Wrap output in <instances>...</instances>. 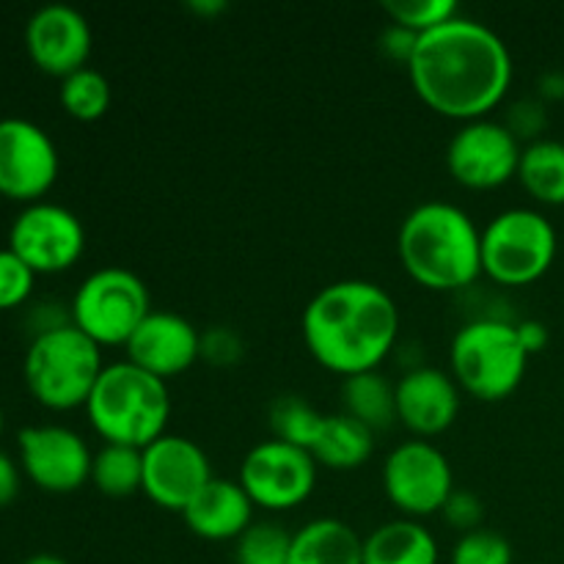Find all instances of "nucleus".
Returning <instances> with one entry per match:
<instances>
[{
	"label": "nucleus",
	"mask_w": 564,
	"mask_h": 564,
	"mask_svg": "<svg viewBox=\"0 0 564 564\" xmlns=\"http://www.w3.org/2000/svg\"><path fill=\"white\" fill-rule=\"evenodd\" d=\"M510 47L485 22L452 17L419 36L408 61V77L427 108L457 121L488 119L512 86Z\"/></svg>",
	"instance_id": "1"
},
{
	"label": "nucleus",
	"mask_w": 564,
	"mask_h": 564,
	"mask_svg": "<svg viewBox=\"0 0 564 564\" xmlns=\"http://www.w3.org/2000/svg\"><path fill=\"white\" fill-rule=\"evenodd\" d=\"M303 341L319 367L350 378L386 361L400 334V308L375 281L345 279L323 286L303 308Z\"/></svg>",
	"instance_id": "2"
},
{
	"label": "nucleus",
	"mask_w": 564,
	"mask_h": 564,
	"mask_svg": "<svg viewBox=\"0 0 564 564\" xmlns=\"http://www.w3.org/2000/svg\"><path fill=\"white\" fill-rule=\"evenodd\" d=\"M397 253L416 284L455 292L482 273V231L457 204L424 202L402 220Z\"/></svg>",
	"instance_id": "3"
},
{
	"label": "nucleus",
	"mask_w": 564,
	"mask_h": 564,
	"mask_svg": "<svg viewBox=\"0 0 564 564\" xmlns=\"http://www.w3.org/2000/svg\"><path fill=\"white\" fill-rule=\"evenodd\" d=\"M86 413L105 444L147 449L163 438L169 427V383L130 361L105 364L86 402Z\"/></svg>",
	"instance_id": "4"
},
{
	"label": "nucleus",
	"mask_w": 564,
	"mask_h": 564,
	"mask_svg": "<svg viewBox=\"0 0 564 564\" xmlns=\"http://www.w3.org/2000/svg\"><path fill=\"white\" fill-rule=\"evenodd\" d=\"M102 369V347L72 323L33 336L22 361L28 391L50 411L86 408Z\"/></svg>",
	"instance_id": "5"
},
{
	"label": "nucleus",
	"mask_w": 564,
	"mask_h": 564,
	"mask_svg": "<svg viewBox=\"0 0 564 564\" xmlns=\"http://www.w3.org/2000/svg\"><path fill=\"white\" fill-rule=\"evenodd\" d=\"M449 367L460 391L482 402H499L516 394L523 383L529 352L518 339L516 325L479 317L452 336Z\"/></svg>",
	"instance_id": "6"
},
{
	"label": "nucleus",
	"mask_w": 564,
	"mask_h": 564,
	"mask_svg": "<svg viewBox=\"0 0 564 564\" xmlns=\"http://www.w3.org/2000/svg\"><path fill=\"white\" fill-rule=\"evenodd\" d=\"M556 251L560 237L540 209H505L482 229V273L501 286L540 281L554 264Z\"/></svg>",
	"instance_id": "7"
},
{
	"label": "nucleus",
	"mask_w": 564,
	"mask_h": 564,
	"mask_svg": "<svg viewBox=\"0 0 564 564\" xmlns=\"http://www.w3.org/2000/svg\"><path fill=\"white\" fill-rule=\"evenodd\" d=\"M152 312L147 284L132 270L108 264L88 273L75 290L69 319L99 347H124Z\"/></svg>",
	"instance_id": "8"
},
{
	"label": "nucleus",
	"mask_w": 564,
	"mask_h": 564,
	"mask_svg": "<svg viewBox=\"0 0 564 564\" xmlns=\"http://www.w3.org/2000/svg\"><path fill=\"white\" fill-rule=\"evenodd\" d=\"M386 499L405 518H427L444 510L446 499L455 490L449 457L424 438L402 441L383 460Z\"/></svg>",
	"instance_id": "9"
},
{
	"label": "nucleus",
	"mask_w": 564,
	"mask_h": 564,
	"mask_svg": "<svg viewBox=\"0 0 564 564\" xmlns=\"http://www.w3.org/2000/svg\"><path fill=\"white\" fill-rule=\"evenodd\" d=\"M242 490L253 507L284 512L301 507L317 485V460L306 449L270 438L253 446L240 463Z\"/></svg>",
	"instance_id": "10"
},
{
	"label": "nucleus",
	"mask_w": 564,
	"mask_h": 564,
	"mask_svg": "<svg viewBox=\"0 0 564 564\" xmlns=\"http://www.w3.org/2000/svg\"><path fill=\"white\" fill-rule=\"evenodd\" d=\"M9 248L36 275L64 273L86 251V226L64 204L33 202L11 220Z\"/></svg>",
	"instance_id": "11"
},
{
	"label": "nucleus",
	"mask_w": 564,
	"mask_h": 564,
	"mask_svg": "<svg viewBox=\"0 0 564 564\" xmlns=\"http://www.w3.org/2000/svg\"><path fill=\"white\" fill-rule=\"evenodd\" d=\"M521 152V141L505 121L474 119L452 135L446 147V169L457 185L494 191L518 176Z\"/></svg>",
	"instance_id": "12"
},
{
	"label": "nucleus",
	"mask_w": 564,
	"mask_h": 564,
	"mask_svg": "<svg viewBox=\"0 0 564 564\" xmlns=\"http://www.w3.org/2000/svg\"><path fill=\"white\" fill-rule=\"evenodd\" d=\"M61 171L58 147L44 127L22 116L0 119V193L17 202H42Z\"/></svg>",
	"instance_id": "13"
},
{
	"label": "nucleus",
	"mask_w": 564,
	"mask_h": 564,
	"mask_svg": "<svg viewBox=\"0 0 564 564\" xmlns=\"http://www.w3.org/2000/svg\"><path fill=\"white\" fill-rule=\"evenodd\" d=\"M17 446L25 477L47 494H75L91 479V449L83 435L64 424L22 427Z\"/></svg>",
	"instance_id": "14"
},
{
	"label": "nucleus",
	"mask_w": 564,
	"mask_h": 564,
	"mask_svg": "<svg viewBox=\"0 0 564 564\" xmlns=\"http://www.w3.org/2000/svg\"><path fill=\"white\" fill-rule=\"evenodd\" d=\"M213 466L196 441L165 433L143 449V490L163 510L180 512L213 482Z\"/></svg>",
	"instance_id": "15"
},
{
	"label": "nucleus",
	"mask_w": 564,
	"mask_h": 564,
	"mask_svg": "<svg viewBox=\"0 0 564 564\" xmlns=\"http://www.w3.org/2000/svg\"><path fill=\"white\" fill-rule=\"evenodd\" d=\"M25 47L39 69L64 80L72 72L88 66L94 47L91 25L75 6L47 3L28 20Z\"/></svg>",
	"instance_id": "16"
},
{
	"label": "nucleus",
	"mask_w": 564,
	"mask_h": 564,
	"mask_svg": "<svg viewBox=\"0 0 564 564\" xmlns=\"http://www.w3.org/2000/svg\"><path fill=\"white\" fill-rule=\"evenodd\" d=\"M124 350L127 361L169 383L202 358V334L182 314L152 308Z\"/></svg>",
	"instance_id": "17"
},
{
	"label": "nucleus",
	"mask_w": 564,
	"mask_h": 564,
	"mask_svg": "<svg viewBox=\"0 0 564 564\" xmlns=\"http://www.w3.org/2000/svg\"><path fill=\"white\" fill-rule=\"evenodd\" d=\"M397 422L416 438L446 433L460 413V386L449 372L435 367H413L394 386Z\"/></svg>",
	"instance_id": "18"
},
{
	"label": "nucleus",
	"mask_w": 564,
	"mask_h": 564,
	"mask_svg": "<svg viewBox=\"0 0 564 564\" xmlns=\"http://www.w3.org/2000/svg\"><path fill=\"white\" fill-rule=\"evenodd\" d=\"M182 521L202 540H213V543L240 540L253 523V501L248 499L240 482L215 477L182 510Z\"/></svg>",
	"instance_id": "19"
},
{
	"label": "nucleus",
	"mask_w": 564,
	"mask_h": 564,
	"mask_svg": "<svg viewBox=\"0 0 564 564\" xmlns=\"http://www.w3.org/2000/svg\"><path fill=\"white\" fill-rule=\"evenodd\" d=\"M290 564H364V538L339 518H314L292 534Z\"/></svg>",
	"instance_id": "20"
},
{
	"label": "nucleus",
	"mask_w": 564,
	"mask_h": 564,
	"mask_svg": "<svg viewBox=\"0 0 564 564\" xmlns=\"http://www.w3.org/2000/svg\"><path fill=\"white\" fill-rule=\"evenodd\" d=\"M438 540L413 518L380 523L364 538V564H438Z\"/></svg>",
	"instance_id": "21"
},
{
	"label": "nucleus",
	"mask_w": 564,
	"mask_h": 564,
	"mask_svg": "<svg viewBox=\"0 0 564 564\" xmlns=\"http://www.w3.org/2000/svg\"><path fill=\"white\" fill-rule=\"evenodd\" d=\"M375 452V433L358 419L341 413H325L319 433L314 444L308 446V455L317 460V466H328L334 471H352L361 468Z\"/></svg>",
	"instance_id": "22"
},
{
	"label": "nucleus",
	"mask_w": 564,
	"mask_h": 564,
	"mask_svg": "<svg viewBox=\"0 0 564 564\" xmlns=\"http://www.w3.org/2000/svg\"><path fill=\"white\" fill-rule=\"evenodd\" d=\"M518 180L523 191L540 204L562 207L564 204V143L554 138H540L527 143L518 165Z\"/></svg>",
	"instance_id": "23"
},
{
	"label": "nucleus",
	"mask_w": 564,
	"mask_h": 564,
	"mask_svg": "<svg viewBox=\"0 0 564 564\" xmlns=\"http://www.w3.org/2000/svg\"><path fill=\"white\" fill-rule=\"evenodd\" d=\"M341 405H345L347 416L367 424L372 433L389 430L397 422L394 386L378 369L345 378V383H341Z\"/></svg>",
	"instance_id": "24"
},
{
	"label": "nucleus",
	"mask_w": 564,
	"mask_h": 564,
	"mask_svg": "<svg viewBox=\"0 0 564 564\" xmlns=\"http://www.w3.org/2000/svg\"><path fill=\"white\" fill-rule=\"evenodd\" d=\"M94 488L110 499H127V496L143 490V449L121 444H105L94 455L91 479Z\"/></svg>",
	"instance_id": "25"
},
{
	"label": "nucleus",
	"mask_w": 564,
	"mask_h": 564,
	"mask_svg": "<svg viewBox=\"0 0 564 564\" xmlns=\"http://www.w3.org/2000/svg\"><path fill=\"white\" fill-rule=\"evenodd\" d=\"M61 105L77 121H97L110 108V80L94 66L72 72L61 80Z\"/></svg>",
	"instance_id": "26"
},
{
	"label": "nucleus",
	"mask_w": 564,
	"mask_h": 564,
	"mask_svg": "<svg viewBox=\"0 0 564 564\" xmlns=\"http://www.w3.org/2000/svg\"><path fill=\"white\" fill-rule=\"evenodd\" d=\"M323 419L325 413H319L312 402L301 400L295 394L279 397L273 408H270V427L275 433L273 438L295 444L306 452L314 444V438H317Z\"/></svg>",
	"instance_id": "27"
},
{
	"label": "nucleus",
	"mask_w": 564,
	"mask_h": 564,
	"mask_svg": "<svg viewBox=\"0 0 564 564\" xmlns=\"http://www.w3.org/2000/svg\"><path fill=\"white\" fill-rule=\"evenodd\" d=\"M292 534L279 523H251L237 540V564H290Z\"/></svg>",
	"instance_id": "28"
},
{
	"label": "nucleus",
	"mask_w": 564,
	"mask_h": 564,
	"mask_svg": "<svg viewBox=\"0 0 564 564\" xmlns=\"http://www.w3.org/2000/svg\"><path fill=\"white\" fill-rule=\"evenodd\" d=\"M383 11L391 17L394 25L408 28L416 36L435 31L446 20L460 14L455 0H386Z\"/></svg>",
	"instance_id": "29"
},
{
	"label": "nucleus",
	"mask_w": 564,
	"mask_h": 564,
	"mask_svg": "<svg viewBox=\"0 0 564 564\" xmlns=\"http://www.w3.org/2000/svg\"><path fill=\"white\" fill-rule=\"evenodd\" d=\"M449 564H512V545L494 529H474L457 538Z\"/></svg>",
	"instance_id": "30"
},
{
	"label": "nucleus",
	"mask_w": 564,
	"mask_h": 564,
	"mask_svg": "<svg viewBox=\"0 0 564 564\" xmlns=\"http://www.w3.org/2000/svg\"><path fill=\"white\" fill-rule=\"evenodd\" d=\"M36 273L11 251L0 248V308H17L31 297Z\"/></svg>",
	"instance_id": "31"
},
{
	"label": "nucleus",
	"mask_w": 564,
	"mask_h": 564,
	"mask_svg": "<svg viewBox=\"0 0 564 564\" xmlns=\"http://www.w3.org/2000/svg\"><path fill=\"white\" fill-rule=\"evenodd\" d=\"M444 521L452 529H457L460 534L474 532V529H482L485 521V505L477 494L471 490H452V496L446 499L444 510H441Z\"/></svg>",
	"instance_id": "32"
},
{
	"label": "nucleus",
	"mask_w": 564,
	"mask_h": 564,
	"mask_svg": "<svg viewBox=\"0 0 564 564\" xmlns=\"http://www.w3.org/2000/svg\"><path fill=\"white\" fill-rule=\"evenodd\" d=\"M505 124L510 127V132L518 138V141H521V138H529V143L540 141V132H543L545 124H549L545 105L538 102V99H521L518 105H512Z\"/></svg>",
	"instance_id": "33"
},
{
	"label": "nucleus",
	"mask_w": 564,
	"mask_h": 564,
	"mask_svg": "<svg viewBox=\"0 0 564 564\" xmlns=\"http://www.w3.org/2000/svg\"><path fill=\"white\" fill-rule=\"evenodd\" d=\"M416 42H419L416 33H411L408 28L394 25V22H391V25L383 31V36H380V50H383L389 58L402 61V64L408 66L413 50H416Z\"/></svg>",
	"instance_id": "34"
},
{
	"label": "nucleus",
	"mask_w": 564,
	"mask_h": 564,
	"mask_svg": "<svg viewBox=\"0 0 564 564\" xmlns=\"http://www.w3.org/2000/svg\"><path fill=\"white\" fill-rule=\"evenodd\" d=\"M20 466L6 452H0V507H9L20 494Z\"/></svg>",
	"instance_id": "35"
},
{
	"label": "nucleus",
	"mask_w": 564,
	"mask_h": 564,
	"mask_svg": "<svg viewBox=\"0 0 564 564\" xmlns=\"http://www.w3.org/2000/svg\"><path fill=\"white\" fill-rule=\"evenodd\" d=\"M516 330H518V339H521L523 350H527L529 356L545 350V345H549V328H545L540 319H523V323L516 325Z\"/></svg>",
	"instance_id": "36"
},
{
	"label": "nucleus",
	"mask_w": 564,
	"mask_h": 564,
	"mask_svg": "<svg viewBox=\"0 0 564 564\" xmlns=\"http://www.w3.org/2000/svg\"><path fill=\"white\" fill-rule=\"evenodd\" d=\"M540 94L549 99H560L564 97V75H545L543 80H540Z\"/></svg>",
	"instance_id": "37"
},
{
	"label": "nucleus",
	"mask_w": 564,
	"mask_h": 564,
	"mask_svg": "<svg viewBox=\"0 0 564 564\" xmlns=\"http://www.w3.org/2000/svg\"><path fill=\"white\" fill-rule=\"evenodd\" d=\"M187 6L196 14H220V11H226V0H191Z\"/></svg>",
	"instance_id": "38"
},
{
	"label": "nucleus",
	"mask_w": 564,
	"mask_h": 564,
	"mask_svg": "<svg viewBox=\"0 0 564 564\" xmlns=\"http://www.w3.org/2000/svg\"><path fill=\"white\" fill-rule=\"evenodd\" d=\"M22 564H69V562L61 560V556H55V554H33V556H28Z\"/></svg>",
	"instance_id": "39"
},
{
	"label": "nucleus",
	"mask_w": 564,
	"mask_h": 564,
	"mask_svg": "<svg viewBox=\"0 0 564 564\" xmlns=\"http://www.w3.org/2000/svg\"><path fill=\"white\" fill-rule=\"evenodd\" d=\"M3 422H6V419H3V405H0V435H3Z\"/></svg>",
	"instance_id": "40"
}]
</instances>
